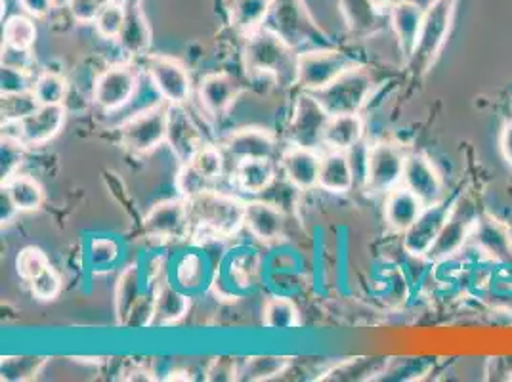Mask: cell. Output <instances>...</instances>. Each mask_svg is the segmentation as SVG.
<instances>
[{
	"mask_svg": "<svg viewBox=\"0 0 512 382\" xmlns=\"http://www.w3.org/2000/svg\"><path fill=\"white\" fill-rule=\"evenodd\" d=\"M23 12L35 20L46 18L54 10V0H18Z\"/></svg>",
	"mask_w": 512,
	"mask_h": 382,
	"instance_id": "52",
	"label": "cell"
},
{
	"mask_svg": "<svg viewBox=\"0 0 512 382\" xmlns=\"http://www.w3.org/2000/svg\"><path fill=\"white\" fill-rule=\"evenodd\" d=\"M48 266H50V260H48V256H46L43 249H39V247H25L16 258V270L27 283L33 277H37L41 272H44Z\"/></svg>",
	"mask_w": 512,
	"mask_h": 382,
	"instance_id": "43",
	"label": "cell"
},
{
	"mask_svg": "<svg viewBox=\"0 0 512 382\" xmlns=\"http://www.w3.org/2000/svg\"><path fill=\"white\" fill-rule=\"evenodd\" d=\"M46 361H48V358H44V356H16V358L8 356V358H2V363H0L2 381H31L43 371Z\"/></svg>",
	"mask_w": 512,
	"mask_h": 382,
	"instance_id": "38",
	"label": "cell"
},
{
	"mask_svg": "<svg viewBox=\"0 0 512 382\" xmlns=\"http://www.w3.org/2000/svg\"><path fill=\"white\" fill-rule=\"evenodd\" d=\"M184 165H190L211 188H216V184L220 182V178L224 174L226 155H224L222 148L205 144L203 148L195 153L192 161L184 163Z\"/></svg>",
	"mask_w": 512,
	"mask_h": 382,
	"instance_id": "35",
	"label": "cell"
},
{
	"mask_svg": "<svg viewBox=\"0 0 512 382\" xmlns=\"http://www.w3.org/2000/svg\"><path fill=\"white\" fill-rule=\"evenodd\" d=\"M272 8H274V0H232L230 18L235 31L247 37L256 29L264 27V22L270 16Z\"/></svg>",
	"mask_w": 512,
	"mask_h": 382,
	"instance_id": "29",
	"label": "cell"
},
{
	"mask_svg": "<svg viewBox=\"0 0 512 382\" xmlns=\"http://www.w3.org/2000/svg\"><path fill=\"white\" fill-rule=\"evenodd\" d=\"M0 64L4 67H12V69H20V71H29L33 69L35 58L31 50H22V48H12L2 44V56H0Z\"/></svg>",
	"mask_w": 512,
	"mask_h": 382,
	"instance_id": "49",
	"label": "cell"
},
{
	"mask_svg": "<svg viewBox=\"0 0 512 382\" xmlns=\"http://www.w3.org/2000/svg\"><path fill=\"white\" fill-rule=\"evenodd\" d=\"M65 117V106H39L20 123H2V136L20 138L27 148H39L62 132Z\"/></svg>",
	"mask_w": 512,
	"mask_h": 382,
	"instance_id": "12",
	"label": "cell"
},
{
	"mask_svg": "<svg viewBox=\"0 0 512 382\" xmlns=\"http://www.w3.org/2000/svg\"><path fill=\"white\" fill-rule=\"evenodd\" d=\"M25 149L20 138L12 136H2L0 142V184H6L12 176H16L22 169L23 159H25Z\"/></svg>",
	"mask_w": 512,
	"mask_h": 382,
	"instance_id": "41",
	"label": "cell"
},
{
	"mask_svg": "<svg viewBox=\"0 0 512 382\" xmlns=\"http://www.w3.org/2000/svg\"><path fill=\"white\" fill-rule=\"evenodd\" d=\"M243 88L228 73H209L199 83V102L207 115L220 119L230 113Z\"/></svg>",
	"mask_w": 512,
	"mask_h": 382,
	"instance_id": "19",
	"label": "cell"
},
{
	"mask_svg": "<svg viewBox=\"0 0 512 382\" xmlns=\"http://www.w3.org/2000/svg\"><path fill=\"white\" fill-rule=\"evenodd\" d=\"M29 287H31L33 297L39 298L43 302H52L62 293V277L52 266H48L39 276L33 277L29 281Z\"/></svg>",
	"mask_w": 512,
	"mask_h": 382,
	"instance_id": "44",
	"label": "cell"
},
{
	"mask_svg": "<svg viewBox=\"0 0 512 382\" xmlns=\"http://www.w3.org/2000/svg\"><path fill=\"white\" fill-rule=\"evenodd\" d=\"M455 197H451L449 201L442 199L440 203L425 207V211L411 224V228L402 234V247L407 255L413 258H427L448 220Z\"/></svg>",
	"mask_w": 512,
	"mask_h": 382,
	"instance_id": "14",
	"label": "cell"
},
{
	"mask_svg": "<svg viewBox=\"0 0 512 382\" xmlns=\"http://www.w3.org/2000/svg\"><path fill=\"white\" fill-rule=\"evenodd\" d=\"M279 167L295 190L310 191L320 186L321 155L318 149L289 146L279 157Z\"/></svg>",
	"mask_w": 512,
	"mask_h": 382,
	"instance_id": "17",
	"label": "cell"
},
{
	"mask_svg": "<svg viewBox=\"0 0 512 382\" xmlns=\"http://www.w3.org/2000/svg\"><path fill=\"white\" fill-rule=\"evenodd\" d=\"M18 214H20V211H18L16 203L12 201L10 193L0 186V222H2V226L12 224Z\"/></svg>",
	"mask_w": 512,
	"mask_h": 382,
	"instance_id": "53",
	"label": "cell"
},
{
	"mask_svg": "<svg viewBox=\"0 0 512 382\" xmlns=\"http://www.w3.org/2000/svg\"><path fill=\"white\" fill-rule=\"evenodd\" d=\"M329 121L331 115L318 100V96L314 92L302 90L295 100L293 115L287 127L291 146L320 149L325 140V130Z\"/></svg>",
	"mask_w": 512,
	"mask_h": 382,
	"instance_id": "8",
	"label": "cell"
},
{
	"mask_svg": "<svg viewBox=\"0 0 512 382\" xmlns=\"http://www.w3.org/2000/svg\"><path fill=\"white\" fill-rule=\"evenodd\" d=\"M356 184V169L350 151L327 149L321 155L320 188L329 193L344 195Z\"/></svg>",
	"mask_w": 512,
	"mask_h": 382,
	"instance_id": "24",
	"label": "cell"
},
{
	"mask_svg": "<svg viewBox=\"0 0 512 382\" xmlns=\"http://www.w3.org/2000/svg\"><path fill=\"white\" fill-rule=\"evenodd\" d=\"M153 306H155V293L153 295H142L134 308L130 310V316L127 319L128 329H144V327H153Z\"/></svg>",
	"mask_w": 512,
	"mask_h": 382,
	"instance_id": "46",
	"label": "cell"
},
{
	"mask_svg": "<svg viewBox=\"0 0 512 382\" xmlns=\"http://www.w3.org/2000/svg\"><path fill=\"white\" fill-rule=\"evenodd\" d=\"M178 283L182 287H197L203 279V266L199 256H186L180 264H178Z\"/></svg>",
	"mask_w": 512,
	"mask_h": 382,
	"instance_id": "50",
	"label": "cell"
},
{
	"mask_svg": "<svg viewBox=\"0 0 512 382\" xmlns=\"http://www.w3.org/2000/svg\"><path fill=\"white\" fill-rule=\"evenodd\" d=\"M205 379L209 382L239 381V361L232 358H216L211 361Z\"/></svg>",
	"mask_w": 512,
	"mask_h": 382,
	"instance_id": "48",
	"label": "cell"
},
{
	"mask_svg": "<svg viewBox=\"0 0 512 382\" xmlns=\"http://www.w3.org/2000/svg\"><path fill=\"white\" fill-rule=\"evenodd\" d=\"M146 73L153 90L169 106H186L192 96V77L186 65L171 56H148Z\"/></svg>",
	"mask_w": 512,
	"mask_h": 382,
	"instance_id": "11",
	"label": "cell"
},
{
	"mask_svg": "<svg viewBox=\"0 0 512 382\" xmlns=\"http://www.w3.org/2000/svg\"><path fill=\"white\" fill-rule=\"evenodd\" d=\"M457 0H432L425 10L419 43L407 62L417 77H423L440 58L448 43L449 31L455 18Z\"/></svg>",
	"mask_w": 512,
	"mask_h": 382,
	"instance_id": "3",
	"label": "cell"
},
{
	"mask_svg": "<svg viewBox=\"0 0 512 382\" xmlns=\"http://www.w3.org/2000/svg\"><path fill=\"white\" fill-rule=\"evenodd\" d=\"M354 65V60H350L346 54L335 48H316L300 52L297 86L306 92H320Z\"/></svg>",
	"mask_w": 512,
	"mask_h": 382,
	"instance_id": "9",
	"label": "cell"
},
{
	"mask_svg": "<svg viewBox=\"0 0 512 382\" xmlns=\"http://www.w3.org/2000/svg\"><path fill=\"white\" fill-rule=\"evenodd\" d=\"M142 295L144 293H142L140 268L138 266H128L117 279V287H115V318H117V325H121V327L127 325L130 310L134 308V304L138 302V298Z\"/></svg>",
	"mask_w": 512,
	"mask_h": 382,
	"instance_id": "30",
	"label": "cell"
},
{
	"mask_svg": "<svg viewBox=\"0 0 512 382\" xmlns=\"http://www.w3.org/2000/svg\"><path fill=\"white\" fill-rule=\"evenodd\" d=\"M169 104L161 102L132 113L121 125V146L132 155H150L151 151L167 144Z\"/></svg>",
	"mask_w": 512,
	"mask_h": 382,
	"instance_id": "5",
	"label": "cell"
},
{
	"mask_svg": "<svg viewBox=\"0 0 512 382\" xmlns=\"http://www.w3.org/2000/svg\"><path fill=\"white\" fill-rule=\"evenodd\" d=\"M125 22H127V8L117 0H113V2H107L104 10L98 14L94 25H96V33L102 39L119 41Z\"/></svg>",
	"mask_w": 512,
	"mask_h": 382,
	"instance_id": "40",
	"label": "cell"
},
{
	"mask_svg": "<svg viewBox=\"0 0 512 382\" xmlns=\"http://www.w3.org/2000/svg\"><path fill=\"white\" fill-rule=\"evenodd\" d=\"M69 85L64 75L56 71H43L35 77L33 94L41 106H64Z\"/></svg>",
	"mask_w": 512,
	"mask_h": 382,
	"instance_id": "37",
	"label": "cell"
},
{
	"mask_svg": "<svg viewBox=\"0 0 512 382\" xmlns=\"http://www.w3.org/2000/svg\"><path fill=\"white\" fill-rule=\"evenodd\" d=\"M144 232L157 241H178L192 234V218L186 199H167L153 205L144 216Z\"/></svg>",
	"mask_w": 512,
	"mask_h": 382,
	"instance_id": "13",
	"label": "cell"
},
{
	"mask_svg": "<svg viewBox=\"0 0 512 382\" xmlns=\"http://www.w3.org/2000/svg\"><path fill=\"white\" fill-rule=\"evenodd\" d=\"M138 88L140 75L132 65H111L96 77L92 100L104 113H115L136 98Z\"/></svg>",
	"mask_w": 512,
	"mask_h": 382,
	"instance_id": "10",
	"label": "cell"
},
{
	"mask_svg": "<svg viewBox=\"0 0 512 382\" xmlns=\"http://www.w3.org/2000/svg\"><path fill=\"white\" fill-rule=\"evenodd\" d=\"M425 211V203L404 184L384 195V220L396 234H404Z\"/></svg>",
	"mask_w": 512,
	"mask_h": 382,
	"instance_id": "23",
	"label": "cell"
},
{
	"mask_svg": "<svg viewBox=\"0 0 512 382\" xmlns=\"http://www.w3.org/2000/svg\"><path fill=\"white\" fill-rule=\"evenodd\" d=\"M193 230L213 237H234L245 230V203L232 193L209 190L186 201Z\"/></svg>",
	"mask_w": 512,
	"mask_h": 382,
	"instance_id": "2",
	"label": "cell"
},
{
	"mask_svg": "<svg viewBox=\"0 0 512 382\" xmlns=\"http://www.w3.org/2000/svg\"><path fill=\"white\" fill-rule=\"evenodd\" d=\"M37 43V25L35 18L27 14H16L8 18L2 29V44L22 50H33Z\"/></svg>",
	"mask_w": 512,
	"mask_h": 382,
	"instance_id": "36",
	"label": "cell"
},
{
	"mask_svg": "<svg viewBox=\"0 0 512 382\" xmlns=\"http://www.w3.org/2000/svg\"><path fill=\"white\" fill-rule=\"evenodd\" d=\"M406 151L394 142H375L363 155V190L373 195H386L402 184Z\"/></svg>",
	"mask_w": 512,
	"mask_h": 382,
	"instance_id": "4",
	"label": "cell"
},
{
	"mask_svg": "<svg viewBox=\"0 0 512 382\" xmlns=\"http://www.w3.org/2000/svg\"><path fill=\"white\" fill-rule=\"evenodd\" d=\"M0 186L10 193V197L16 203L20 213H35L43 207V186L29 174L18 172L6 184H0Z\"/></svg>",
	"mask_w": 512,
	"mask_h": 382,
	"instance_id": "31",
	"label": "cell"
},
{
	"mask_svg": "<svg viewBox=\"0 0 512 382\" xmlns=\"http://www.w3.org/2000/svg\"><path fill=\"white\" fill-rule=\"evenodd\" d=\"M379 10H384V8H392V6H396V4H400V2H404V0H371Z\"/></svg>",
	"mask_w": 512,
	"mask_h": 382,
	"instance_id": "55",
	"label": "cell"
},
{
	"mask_svg": "<svg viewBox=\"0 0 512 382\" xmlns=\"http://www.w3.org/2000/svg\"><path fill=\"white\" fill-rule=\"evenodd\" d=\"M167 146L180 165L190 163L195 153L205 146L203 134L188 113L186 106H169V128Z\"/></svg>",
	"mask_w": 512,
	"mask_h": 382,
	"instance_id": "18",
	"label": "cell"
},
{
	"mask_svg": "<svg viewBox=\"0 0 512 382\" xmlns=\"http://www.w3.org/2000/svg\"><path fill=\"white\" fill-rule=\"evenodd\" d=\"M39 106L41 104L35 98L33 90H29V92H16V94H0L2 123H20Z\"/></svg>",
	"mask_w": 512,
	"mask_h": 382,
	"instance_id": "39",
	"label": "cell"
},
{
	"mask_svg": "<svg viewBox=\"0 0 512 382\" xmlns=\"http://www.w3.org/2000/svg\"><path fill=\"white\" fill-rule=\"evenodd\" d=\"M90 262L96 264V266H107L111 262L117 260L119 256V247L115 241L111 239H94L90 243Z\"/></svg>",
	"mask_w": 512,
	"mask_h": 382,
	"instance_id": "51",
	"label": "cell"
},
{
	"mask_svg": "<svg viewBox=\"0 0 512 382\" xmlns=\"http://www.w3.org/2000/svg\"><path fill=\"white\" fill-rule=\"evenodd\" d=\"M262 323L274 331H287L300 325V314L297 304L289 298L272 297L266 300L262 310Z\"/></svg>",
	"mask_w": 512,
	"mask_h": 382,
	"instance_id": "34",
	"label": "cell"
},
{
	"mask_svg": "<svg viewBox=\"0 0 512 382\" xmlns=\"http://www.w3.org/2000/svg\"><path fill=\"white\" fill-rule=\"evenodd\" d=\"M245 230L260 243H276L285 235V214L270 201H247Z\"/></svg>",
	"mask_w": 512,
	"mask_h": 382,
	"instance_id": "20",
	"label": "cell"
},
{
	"mask_svg": "<svg viewBox=\"0 0 512 382\" xmlns=\"http://www.w3.org/2000/svg\"><path fill=\"white\" fill-rule=\"evenodd\" d=\"M151 27L142 6L136 2L127 8V22L123 27V33L119 37V46L130 58H142L148 56L151 48Z\"/></svg>",
	"mask_w": 512,
	"mask_h": 382,
	"instance_id": "26",
	"label": "cell"
},
{
	"mask_svg": "<svg viewBox=\"0 0 512 382\" xmlns=\"http://www.w3.org/2000/svg\"><path fill=\"white\" fill-rule=\"evenodd\" d=\"M373 92V77L371 73L362 67L354 65L346 69L337 81L325 86L320 92H314L318 96L323 107L329 111V115H354L362 113L367 106Z\"/></svg>",
	"mask_w": 512,
	"mask_h": 382,
	"instance_id": "6",
	"label": "cell"
},
{
	"mask_svg": "<svg viewBox=\"0 0 512 382\" xmlns=\"http://www.w3.org/2000/svg\"><path fill=\"white\" fill-rule=\"evenodd\" d=\"M499 148L501 155L507 161V165L512 167V119L505 123V127L501 130V138H499Z\"/></svg>",
	"mask_w": 512,
	"mask_h": 382,
	"instance_id": "54",
	"label": "cell"
},
{
	"mask_svg": "<svg viewBox=\"0 0 512 382\" xmlns=\"http://www.w3.org/2000/svg\"><path fill=\"white\" fill-rule=\"evenodd\" d=\"M402 184L407 190L413 191L425 203V207L446 199V186L440 170L436 169L432 159L421 151L407 153Z\"/></svg>",
	"mask_w": 512,
	"mask_h": 382,
	"instance_id": "15",
	"label": "cell"
},
{
	"mask_svg": "<svg viewBox=\"0 0 512 382\" xmlns=\"http://www.w3.org/2000/svg\"><path fill=\"white\" fill-rule=\"evenodd\" d=\"M243 65L249 75L272 77L278 85L297 86L299 54L281 33L260 27L245 37Z\"/></svg>",
	"mask_w": 512,
	"mask_h": 382,
	"instance_id": "1",
	"label": "cell"
},
{
	"mask_svg": "<svg viewBox=\"0 0 512 382\" xmlns=\"http://www.w3.org/2000/svg\"><path fill=\"white\" fill-rule=\"evenodd\" d=\"M470 239L482 253H486L491 258L501 262L512 260L511 230L499 218L491 214H480Z\"/></svg>",
	"mask_w": 512,
	"mask_h": 382,
	"instance_id": "22",
	"label": "cell"
},
{
	"mask_svg": "<svg viewBox=\"0 0 512 382\" xmlns=\"http://www.w3.org/2000/svg\"><path fill=\"white\" fill-rule=\"evenodd\" d=\"M274 159H249L235 165L234 184L247 195H262L276 182Z\"/></svg>",
	"mask_w": 512,
	"mask_h": 382,
	"instance_id": "25",
	"label": "cell"
},
{
	"mask_svg": "<svg viewBox=\"0 0 512 382\" xmlns=\"http://www.w3.org/2000/svg\"><path fill=\"white\" fill-rule=\"evenodd\" d=\"M363 136H365V121L362 113L333 115L325 130L323 146L327 149H337V151H352L362 146Z\"/></svg>",
	"mask_w": 512,
	"mask_h": 382,
	"instance_id": "27",
	"label": "cell"
},
{
	"mask_svg": "<svg viewBox=\"0 0 512 382\" xmlns=\"http://www.w3.org/2000/svg\"><path fill=\"white\" fill-rule=\"evenodd\" d=\"M222 151L226 157L234 159L235 165L249 159H274L278 151V138L266 128H239L226 136Z\"/></svg>",
	"mask_w": 512,
	"mask_h": 382,
	"instance_id": "16",
	"label": "cell"
},
{
	"mask_svg": "<svg viewBox=\"0 0 512 382\" xmlns=\"http://www.w3.org/2000/svg\"><path fill=\"white\" fill-rule=\"evenodd\" d=\"M109 2H111V0H109Z\"/></svg>",
	"mask_w": 512,
	"mask_h": 382,
	"instance_id": "56",
	"label": "cell"
},
{
	"mask_svg": "<svg viewBox=\"0 0 512 382\" xmlns=\"http://www.w3.org/2000/svg\"><path fill=\"white\" fill-rule=\"evenodd\" d=\"M107 2L109 0H67V8L75 22L94 23Z\"/></svg>",
	"mask_w": 512,
	"mask_h": 382,
	"instance_id": "47",
	"label": "cell"
},
{
	"mask_svg": "<svg viewBox=\"0 0 512 382\" xmlns=\"http://www.w3.org/2000/svg\"><path fill=\"white\" fill-rule=\"evenodd\" d=\"M339 10L354 35L373 33L379 25V8L371 0H339Z\"/></svg>",
	"mask_w": 512,
	"mask_h": 382,
	"instance_id": "32",
	"label": "cell"
},
{
	"mask_svg": "<svg viewBox=\"0 0 512 382\" xmlns=\"http://www.w3.org/2000/svg\"><path fill=\"white\" fill-rule=\"evenodd\" d=\"M190 297H186L172 283H161L155 291V306H153V327L176 325L178 321L188 316L190 312Z\"/></svg>",
	"mask_w": 512,
	"mask_h": 382,
	"instance_id": "28",
	"label": "cell"
},
{
	"mask_svg": "<svg viewBox=\"0 0 512 382\" xmlns=\"http://www.w3.org/2000/svg\"><path fill=\"white\" fill-rule=\"evenodd\" d=\"M35 79L29 71H20L12 67H0V92L2 94H16V92H29L33 90Z\"/></svg>",
	"mask_w": 512,
	"mask_h": 382,
	"instance_id": "45",
	"label": "cell"
},
{
	"mask_svg": "<svg viewBox=\"0 0 512 382\" xmlns=\"http://www.w3.org/2000/svg\"><path fill=\"white\" fill-rule=\"evenodd\" d=\"M291 365L287 356H253L239 361V381L266 382L281 377Z\"/></svg>",
	"mask_w": 512,
	"mask_h": 382,
	"instance_id": "33",
	"label": "cell"
},
{
	"mask_svg": "<svg viewBox=\"0 0 512 382\" xmlns=\"http://www.w3.org/2000/svg\"><path fill=\"white\" fill-rule=\"evenodd\" d=\"M375 361L371 360H350L341 363L337 367H333L331 371L323 373L320 381H362V375H371V377H379L383 375L377 369L369 371V365H373Z\"/></svg>",
	"mask_w": 512,
	"mask_h": 382,
	"instance_id": "42",
	"label": "cell"
},
{
	"mask_svg": "<svg viewBox=\"0 0 512 382\" xmlns=\"http://www.w3.org/2000/svg\"><path fill=\"white\" fill-rule=\"evenodd\" d=\"M478 218L480 213L476 209V203L470 199L469 195L459 193L455 197V203L449 211L448 220L442 232L428 253L427 260L446 262L449 258L459 255L463 247L469 243L472 232L478 224Z\"/></svg>",
	"mask_w": 512,
	"mask_h": 382,
	"instance_id": "7",
	"label": "cell"
},
{
	"mask_svg": "<svg viewBox=\"0 0 512 382\" xmlns=\"http://www.w3.org/2000/svg\"><path fill=\"white\" fill-rule=\"evenodd\" d=\"M423 16L425 8H421V4L415 0H404L390 8V25L407 62L411 60L419 43Z\"/></svg>",
	"mask_w": 512,
	"mask_h": 382,
	"instance_id": "21",
	"label": "cell"
}]
</instances>
